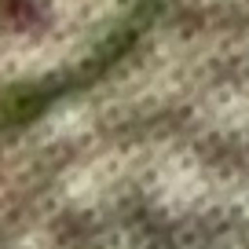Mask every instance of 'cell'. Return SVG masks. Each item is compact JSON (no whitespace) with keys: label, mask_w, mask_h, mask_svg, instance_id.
<instances>
[{"label":"cell","mask_w":249,"mask_h":249,"mask_svg":"<svg viewBox=\"0 0 249 249\" xmlns=\"http://www.w3.org/2000/svg\"><path fill=\"white\" fill-rule=\"evenodd\" d=\"M154 0H0V128L81 88L140 33Z\"/></svg>","instance_id":"6da1fadb"}]
</instances>
